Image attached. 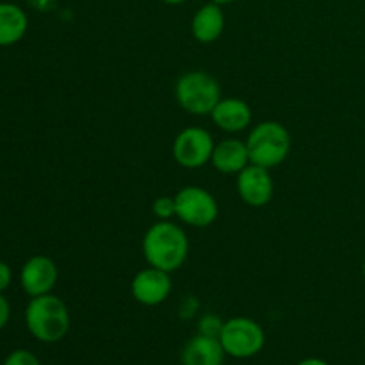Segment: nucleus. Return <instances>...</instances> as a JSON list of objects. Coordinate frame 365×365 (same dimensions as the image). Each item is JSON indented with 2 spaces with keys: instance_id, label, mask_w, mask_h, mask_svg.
<instances>
[{
  "instance_id": "18",
  "label": "nucleus",
  "mask_w": 365,
  "mask_h": 365,
  "mask_svg": "<svg viewBox=\"0 0 365 365\" xmlns=\"http://www.w3.org/2000/svg\"><path fill=\"white\" fill-rule=\"evenodd\" d=\"M2 365H41L38 356L29 349H14L6 356Z\"/></svg>"
},
{
  "instance_id": "7",
  "label": "nucleus",
  "mask_w": 365,
  "mask_h": 365,
  "mask_svg": "<svg viewBox=\"0 0 365 365\" xmlns=\"http://www.w3.org/2000/svg\"><path fill=\"white\" fill-rule=\"evenodd\" d=\"M212 134L202 127H187L173 141V159L185 170H198L210 163L214 152Z\"/></svg>"
},
{
  "instance_id": "14",
  "label": "nucleus",
  "mask_w": 365,
  "mask_h": 365,
  "mask_svg": "<svg viewBox=\"0 0 365 365\" xmlns=\"http://www.w3.org/2000/svg\"><path fill=\"white\" fill-rule=\"evenodd\" d=\"M223 346L220 339L195 335L182 349V365H223L225 364Z\"/></svg>"
},
{
  "instance_id": "6",
  "label": "nucleus",
  "mask_w": 365,
  "mask_h": 365,
  "mask_svg": "<svg viewBox=\"0 0 365 365\" xmlns=\"http://www.w3.org/2000/svg\"><path fill=\"white\" fill-rule=\"evenodd\" d=\"M177 217L192 228H207L216 223L220 205L212 192L198 185H187L175 195Z\"/></svg>"
},
{
  "instance_id": "3",
  "label": "nucleus",
  "mask_w": 365,
  "mask_h": 365,
  "mask_svg": "<svg viewBox=\"0 0 365 365\" xmlns=\"http://www.w3.org/2000/svg\"><path fill=\"white\" fill-rule=\"evenodd\" d=\"M291 134L280 121H260L250 130L246 146L252 164L271 170L284 163L291 153Z\"/></svg>"
},
{
  "instance_id": "23",
  "label": "nucleus",
  "mask_w": 365,
  "mask_h": 365,
  "mask_svg": "<svg viewBox=\"0 0 365 365\" xmlns=\"http://www.w3.org/2000/svg\"><path fill=\"white\" fill-rule=\"evenodd\" d=\"M160 2L170 4V6H178V4H184V2H187V0H160Z\"/></svg>"
},
{
  "instance_id": "17",
  "label": "nucleus",
  "mask_w": 365,
  "mask_h": 365,
  "mask_svg": "<svg viewBox=\"0 0 365 365\" xmlns=\"http://www.w3.org/2000/svg\"><path fill=\"white\" fill-rule=\"evenodd\" d=\"M225 321L216 314H207L198 321V334L205 335V337L220 339L221 331H223Z\"/></svg>"
},
{
  "instance_id": "20",
  "label": "nucleus",
  "mask_w": 365,
  "mask_h": 365,
  "mask_svg": "<svg viewBox=\"0 0 365 365\" xmlns=\"http://www.w3.org/2000/svg\"><path fill=\"white\" fill-rule=\"evenodd\" d=\"M9 317H11V305L6 299V296L0 292V330L6 328V324L9 323Z\"/></svg>"
},
{
  "instance_id": "25",
  "label": "nucleus",
  "mask_w": 365,
  "mask_h": 365,
  "mask_svg": "<svg viewBox=\"0 0 365 365\" xmlns=\"http://www.w3.org/2000/svg\"><path fill=\"white\" fill-rule=\"evenodd\" d=\"M362 274H364V280H365V260H364V266H362Z\"/></svg>"
},
{
  "instance_id": "16",
  "label": "nucleus",
  "mask_w": 365,
  "mask_h": 365,
  "mask_svg": "<svg viewBox=\"0 0 365 365\" xmlns=\"http://www.w3.org/2000/svg\"><path fill=\"white\" fill-rule=\"evenodd\" d=\"M152 212L157 217V221H171V217H177L175 196H159L153 202Z\"/></svg>"
},
{
  "instance_id": "22",
  "label": "nucleus",
  "mask_w": 365,
  "mask_h": 365,
  "mask_svg": "<svg viewBox=\"0 0 365 365\" xmlns=\"http://www.w3.org/2000/svg\"><path fill=\"white\" fill-rule=\"evenodd\" d=\"M298 365H328V364L324 362V360L316 359V356H312V359H305V360H302V362H299Z\"/></svg>"
},
{
  "instance_id": "8",
  "label": "nucleus",
  "mask_w": 365,
  "mask_h": 365,
  "mask_svg": "<svg viewBox=\"0 0 365 365\" xmlns=\"http://www.w3.org/2000/svg\"><path fill=\"white\" fill-rule=\"evenodd\" d=\"M132 296L138 303L145 307H157L170 298L173 291L171 273H166L157 267H146L135 273L130 284Z\"/></svg>"
},
{
  "instance_id": "9",
  "label": "nucleus",
  "mask_w": 365,
  "mask_h": 365,
  "mask_svg": "<svg viewBox=\"0 0 365 365\" xmlns=\"http://www.w3.org/2000/svg\"><path fill=\"white\" fill-rule=\"evenodd\" d=\"M59 280L57 264L46 255H34L21 266L20 285L31 298L50 294Z\"/></svg>"
},
{
  "instance_id": "12",
  "label": "nucleus",
  "mask_w": 365,
  "mask_h": 365,
  "mask_svg": "<svg viewBox=\"0 0 365 365\" xmlns=\"http://www.w3.org/2000/svg\"><path fill=\"white\" fill-rule=\"evenodd\" d=\"M216 171L223 175H239L246 166L252 164L246 141L241 139H223L216 143L210 159Z\"/></svg>"
},
{
  "instance_id": "15",
  "label": "nucleus",
  "mask_w": 365,
  "mask_h": 365,
  "mask_svg": "<svg viewBox=\"0 0 365 365\" xmlns=\"http://www.w3.org/2000/svg\"><path fill=\"white\" fill-rule=\"evenodd\" d=\"M29 18L20 6L0 2V46L16 45L27 34Z\"/></svg>"
},
{
  "instance_id": "5",
  "label": "nucleus",
  "mask_w": 365,
  "mask_h": 365,
  "mask_svg": "<svg viewBox=\"0 0 365 365\" xmlns=\"http://www.w3.org/2000/svg\"><path fill=\"white\" fill-rule=\"evenodd\" d=\"M220 342L227 356L241 360L252 359L262 351L266 344V331L250 317H232L225 321Z\"/></svg>"
},
{
  "instance_id": "21",
  "label": "nucleus",
  "mask_w": 365,
  "mask_h": 365,
  "mask_svg": "<svg viewBox=\"0 0 365 365\" xmlns=\"http://www.w3.org/2000/svg\"><path fill=\"white\" fill-rule=\"evenodd\" d=\"M29 4L38 11H50L56 6V0H29Z\"/></svg>"
},
{
  "instance_id": "24",
  "label": "nucleus",
  "mask_w": 365,
  "mask_h": 365,
  "mask_svg": "<svg viewBox=\"0 0 365 365\" xmlns=\"http://www.w3.org/2000/svg\"><path fill=\"white\" fill-rule=\"evenodd\" d=\"M210 2H216V4H220V6H223V4H232V2H235V0H210Z\"/></svg>"
},
{
  "instance_id": "1",
  "label": "nucleus",
  "mask_w": 365,
  "mask_h": 365,
  "mask_svg": "<svg viewBox=\"0 0 365 365\" xmlns=\"http://www.w3.org/2000/svg\"><path fill=\"white\" fill-rule=\"evenodd\" d=\"M143 255L148 266L175 273L185 264L189 255V239L180 225L173 221H157L143 237Z\"/></svg>"
},
{
  "instance_id": "4",
  "label": "nucleus",
  "mask_w": 365,
  "mask_h": 365,
  "mask_svg": "<svg viewBox=\"0 0 365 365\" xmlns=\"http://www.w3.org/2000/svg\"><path fill=\"white\" fill-rule=\"evenodd\" d=\"M175 98L185 113L192 116H210L221 96L216 77L202 70L187 71L175 84Z\"/></svg>"
},
{
  "instance_id": "11",
  "label": "nucleus",
  "mask_w": 365,
  "mask_h": 365,
  "mask_svg": "<svg viewBox=\"0 0 365 365\" xmlns=\"http://www.w3.org/2000/svg\"><path fill=\"white\" fill-rule=\"evenodd\" d=\"M214 125L221 128L228 134H237V132L246 130L252 125L253 113L252 107L241 98L235 96H228V98H221L214 110L210 113Z\"/></svg>"
},
{
  "instance_id": "10",
  "label": "nucleus",
  "mask_w": 365,
  "mask_h": 365,
  "mask_svg": "<svg viewBox=\"0 0 365 365\" xmlns=\"http://www.w3.org/2000/svg\"><path fill=\"white\" fill-rule=\"evenodd\" d=\"M235 185L239 198L250 207H264L273 198L274 184L267 168L250 164L237 175Z\"/></svg>"
},
{
  "instance_id": "13",
  "label": "nucleus",
  "mask_w": 365,
  "mask_h": 365,
  "mask_svg": "<svg viewBox=\"0 0 365 365\" xmlns=\"http://www.w3.org/2000/svg\"><path fill=\"white\" fill-rule=\"evenodd\" d=\"M225 31V13L220 4L209 2L200 7L191 21L192 38L203 45L217 41Z\"/></svg>"
},
{
  "instance_id": "19",
  "label": "nucleus",
  "mask_w": 365,
  "mask_h": 365,
  "mask_svg": "<svg viewBox=\"0 0 365 365\" xmlns=\"http://www.w3.org/2000/svg\"><path fill=\"white\" fill-rule=\"evenodd\" d=\"M13 282V271L4 260H0V292L6 291Z\"/></svg>"
},
{
  "instance_id": "2",
  "label": "nucleus",
  "mask_w": 365,
  "mask_h": 365,
  "mask_svg": "<svg viewBox=\"0 0 365 365\" xmlns=\"http://www.w3.org/2000/svg\"><path fill=\"white\" fill-rule=\"evenodd\" d=\"M25 324L36 341L53 344L63 341L70 331L71 317L66 303L50 294L31 298L25 309Z\"/></svg>"
}]
</instances>
